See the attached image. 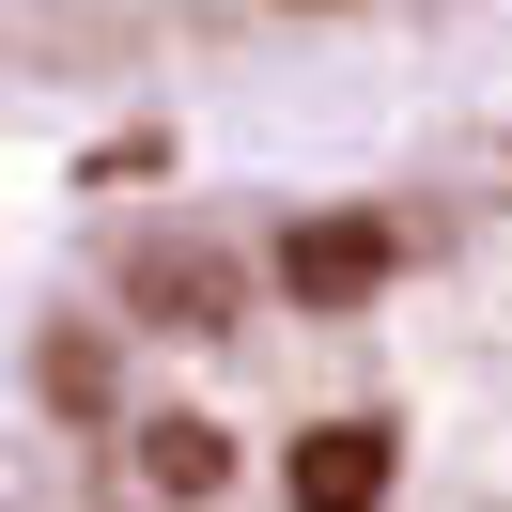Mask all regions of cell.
I'll use <instances>...</instances> for the list:
<instances>
[{"mask_svg":"<svg viewBox=\"0 0 512 512\" xmlns=\"http://www.w3.org/2000/svg\"><path fill=\"white\" fill-rule=\"evenodd\" d=\"M388 280H404V218L388 202H326V218L280 233V295L295 311H373Z\"/></svg>","mask_w":512,"mask_h":512,"instance_id":"1","label":"cell"},{"mask_svg":"<svg viewBox=\"0 0 512 512\" xmlns=\"http://www.w3.org/2000/svg\"><path fill=\"white\" fill-rule=\"evenodd\" d=\"M388 481H404V435L388 419H311L295 466H280V497L295 512H388Z\"/></svg>","mask_w":512,"mask_h":512,"instance_id":"2","label":"cell"},{"mask_svg":"<svg viewBox=\"0 0 512 512\" xmlns=\"http://www.w3.org/2000/svg\"><path fill=\"white\" fill-rule=\"evenodd\" d=\"M125 311L171 326V342H218L233 326V264L202 249V233H156V249H125Z\"/></svg>","mask_w":512,"mask_h":512,"instance_id":"3","label":"cell"},{"mask_svg":"<svg viewBox=\"0 0 512 512\" xmlns=\"http://www.w3.org/2000/svg\"><path fill=\"white\" fill-rule=\"evenodd\" d=\"M32 388H47V419L94 435V419L125 404V342H109V326H47V342H32Z\"/></svg>","mask_w":512,"mask_h":512,"instance_id":"4","label":"cell"},{"mask_svg":"<svg viewBox=\"0 0 512 512\" xmlns=\"http://www.w3.org/2000/svg\"><path fill=\"white\" fill-rule=\"evenodd\" d=\"M218 481H233V435H218V419H140V497L202 512Z\"/></svg>","mask_w":512,"mask_h":512,"instance_id":"5","label":"cell"},{"mask_svg":"<svg viewBox=\"0 0 512 512\" xmlns=\"http://www.w3.org/2000/svg\"><path fill=\"white\" fill-rule=\"evenodd\" d=\"M295 16H342V0H295Z\"/></svg>","mask_w":512,"mask_h":512,"instance_id":"6","label":"cell"}]
</instances>
